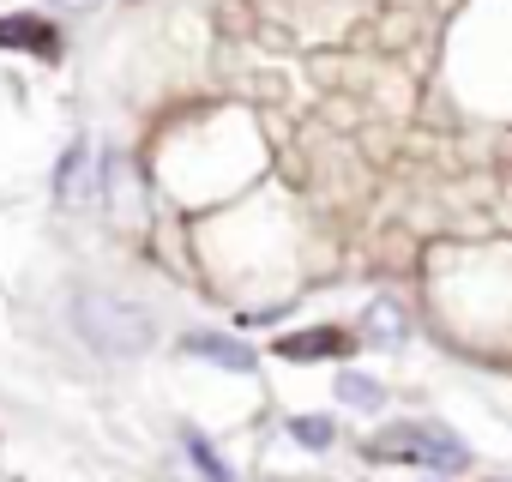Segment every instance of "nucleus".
Wrapping results in <instances>:
<instances>
[{
	"instance_id": "nucleus-3",
	"label": "nucleus",
	"mask_w": 512,
	"mask_h": 482,
	"mask_svg": "<svg viewBox=\"0 0 512 482\" xmlns=\"http://www.w3.org/2000/svg\"><path fill=\"white\" fill-rule=\"evenodd\" d=\"M344 350H350V332H338V326H314V332L278 338V356H290V362H320V356H344Z\"/></svg>"
},
{
	"instance_id": "nucleus-6",
	"label": "nucleus",
	"mask_w": 512,
	"mask_h": 482,
	"mask_svg": "<svg viewBox=\"0 0 512 482\" xmlns=\"http://www.w3.org/2000/svg\"><path fill=\"white\" fill-rule=\"evenodd\" d=\"M338 398H350V404L374 410V404H380V386H374L368 374H344V380H338Z\"/></svg>"
},
{
	"instance_id": "nucleus-1",
	"label": "nucleus",
	"mask_w": 512,
	"mask_h": 482,
	"mask_svg": "<svg viewBox=\"0 0 512 482\" xmlns=\"http://www.w3.org/2000/svg\"><path fill=\"white\" fill-rule=\"evenodd\" d=\"M79 332L109 356H139L151 344V320L115 296H79Z\"/></svg>"
},
{
	"instance_id": "nucleus-2",
	"label": "nucleus",
	"mask_w": 512,
	"mask_h": 482,
	"mask_svg": "<svg viewBox=\"0 0 512 482\" xmlns=\"http://www.w3.org/2000/svg\"><path fill=\"white\" fill-rule=\"evenodd\" d=\"M374 452H380V458H410V464H428V470H464V458H470L446 428H422V422L380 434Z\"/></svg>"
},
{
	"instance_id": "nucleus-7",
	"label": "nucleus",
	"mask_w": 512,
	"mask_h": 482,
	"mask_svg": "<svg viewBox=\"0 0 512 482\" xmlns=\"http://www.w3.org/2000/svg\"><path fill=\"white\" fill-rule=\"evenodd\" d=\"M290 434H296L302 446H332V422H326V416H296Z\"/></svg>"
},
{
	"instance_id": "nucleus-8",
	"label": "nucleus",
	"mask_w": 512,
	"mask_h": 482,
	"mask_svg": "<svg viewBox=\"0 0 512 482\" xmlns=\"http://www.w3.org/2000/svg\"><path fill=\"white\" fill-rule=\"evenodd\" d=\"M187 452H193V464H199V470H205V482H229V470H223V458H217V452H211V446H205V440H199V434H193V440H187Z\"/></svg>"
},
{
	"instance_id": "nucleus-4",
	"label": "nucleus",
	"mask_w": 512,
	"mask_h": 482,
	"mask_svg": "<svg viewBox=\"0 0 512 482\" xmlns=\"http://www.w3.org/2000/svg\"><path fill=\"white\" fill-rule=\"evenodd\" d=\"M0 43H7V49H37V55L49 61L61 37H55L43 19H0Z\"/></svg>"
},
{
	"instance_id": "nucleus-5",
	"label": "nucleus",
	"mask_w": 512,
	"mask_h": 482,
	"mask_svg": "<svg viewBox=\"0 0 512 482\" xmlns=\"http://www.w3.org/2000/svg\"><path fill=\"white\" fill-rule=\"evenodd\" d=\"M187 350H193V356H211V362H223V368H253V356H247L241 344H229V338H187Z\"/></svg>"
}]
</instances>
